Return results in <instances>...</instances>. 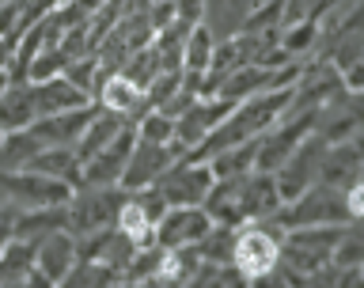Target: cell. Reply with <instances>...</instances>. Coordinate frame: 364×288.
Listing matches in <instances>:
<instances>
[{
    "mask_svg": "<svg viewBox=\"0 0 364 288\" xmlns=\"http://www.w3.org/2000/svg\"><path fill=\"white\" fill-rule=\"evenodd\" d=\"M281 190H277V178L269 171H247V175H235V178H216L209 198H205V209L216 224H228V228H243V224H262V220H273L281 209Z\"/></svg>",
    "mask_w": 364,
    "mask_h": 288,
    "instance_id": "obj_1",
    "label": "cell"
},
{
    "mask_svg": "<svg viewBox=\"0 0 364 288\" xmlns=\"http://www.w3.org/2000/svg\"><path fill=\"white\" fill-rule=\"evenodd\" d=\"M346 224H304L281 232V270L289 281L318 277L323 270L334 266V247Z\"/></svg>",
    "mask_w": 364,
    "mask_h": 288,
    "instance_id": "obj_2",
    "label": "cell"
},
{
    "mask_svg": "<svg viewBox=\"0 0 364 288\" xmlns=\"http://www.w3.org/2000/svg\"><path fill=\"white\" fill-rule=\"evenodd\" d=\"M277 228H304V224H353L349 209H346V190L334 186V182H311L300 198L284 201L277 216H273Z\"/></svg>",
    "mask_w": 364,
    "mask_h": 288,
    "instance_id": "obj_3",
    "label": "cell"
},
{
    "mask_svg": "<svg viewBox=\"0 0 364 288\" xmlns=\"http://www.w3.org/2000/svg\"><path fill=\"white\" fill-rule=\"evenodd\" d=\"M122 198H125V186H76L73 198L65 201V232L84 239L91 232L114 228Z\"/></svg>",
    "mask_w": 364,
    "mask_h": 288,
    "instance_id": "obj_4",
    "label": "cell"
},
{
    "mask_svg": "<svg viewBox=\"0 0 364 288\" xmlns=\"http://www.w3.org/2000/svg\"><path fill=\"white\" fill-rule=\"evenodd\" d=\"M232 266L243 281H262L281 266V232L262 220L235 228V247H232Z\"/></svg>",
    "mask_w": 364,
    "mask_h": 288,
    "instance_id": "obj_5",
    "label": "cell"
},
{
    "mask_svg": "<svg viewBox=\"0 0 364 288\" xmlns=\"http://www.w3.org/2000/svg\"><path fill=\"white\" fill-rule=\"evenodd\" d=\"M326 148H330V141H326L323 133L311 129L300 144H296V152L284 159L277 171H273V178H277V190H281V201L300 198V193L311 186V182H318V175H323Z\"/></svg>",
    "mask_w": 364,
    "mask_h": 288,
    "instance_id": "obj_6",
    "label": "cell"
},
{
    "mask_svg": "<svg viewBox=\"0 0 364 288\" xmlns=\"http://www.w3.org/2000/svg\"><path fill=\"white\" fill-rule=\"evenodd\" d=\"M213 171L209 164H201V159H175L164 175H159L152 186L164 193L167 205H205V198H209L213 190Z\"/></svg>",
    "mask_w": 364,
    "mask_h": 288,
    "instance_id": "obj_7",
    "label": "cell"
},
{
    "mask_svg": "<svg viewBox=\"0 0 364 288\" xmlns=\"http://www.w3.org/2000/svg\"><path fill=\"white\" fill-rule=\"evenodd\" d=\"M216 220L209 216L205 205H167V213L156 220V243L164 250H182L193 247L209 235Z\"/></svg>",
    "mask_w": 364,
    "mask_h": 288,
    "instance_id": "obj_8",
    "label": "cell"
},
{
    "mask_svg": "<svg viewBox=\"0 0 364 288\" xmlns=\"http://www.w3.org/2000/svg\"><path fill=\"white\" fill-rule=\"evenodd\" d=\"M133 141H136V129L125 125L102 152L84 159V167H80V186H122V171H125L129 152H133Z\"/></svg>",
    "mask_w": 364,
    "mask_h": 288,
    "instance_id": "obj_9",
    "label": "cell"
},
{
    "mask_svg": "<svg viewBox=\"0 0 364 288\" xmlns=\"http://www.w3.org/2000/svg\"><path fill=\"white\" fill-rule=\"evenodd\" d=\"M175 159H182V152L175 144H152V141H141V137H136L133 152H129V159H125V171H122V186L125 190L152 186Z\"/></svg>",
    "mask_w": 364,
    "mask_h": 288,
    "instance_id": "obj_10",
    "label": "cell"
},
{
    "mask_svg": "<svg viewBox=\"0 0 364 288\" xmlns=\"http://www.w3.org/2000/svg\"><path fill=\"white\" fill-rule=\"evenodd\" d=\"M76 262H80L76 235L65 232V228H53V232H46L38 243H34V270L42 273L46 284L68 281V273H73Z\"/></svg>",
    "mask_w": 364,
    "mask_h": 288,
    "instance_id": "obj_11",
    "label": "cell"
},
{
    "mask_svg": "<svg viewBox=\"0 0 364 288\" xmlns=\"http://www.w3.org/2000/svg\"><path fill=\"white\" fill-rule=\"evenodd\" d=\"M99 107L95 102H87V107H73V110H61V114H46V118H34L27 129L34 133V141H38L42 148L46 144H68L76 148L80 133L87 129L91 114H95Z\"/></svg>",
    "mask_w": 364,
    "mask_h": 288,
    "instance_id": "obj_12",
    "label": "cell"
},
{
    "mask_svg": "<svg viewBox=\"0 0 364 288\" xmlns=\"http://www.w3.org/2000/svg\"><path fill=\"white\" fill-rule=\"evenodd\" d=\"M95 99H99L102 110L122 114L125 122H136L144 110H152V107H148V99H144V87L136 84V80H129L125 73H107V76H102L99 87H95Z\"/></svg>",
    "mask_w": 364,
    "mask_h": 288,
    "instance_id": "obj_13",
    "label": "cell"
},
{
    "mask_svg": "<svg viewBox=\"0 0 364 288\" xmlns=\"http://www.w3.org/2000/svg\"><path fill=\"white\" fill-rule=\"evenodd\" d=\"M31 102H34V118H46V114H61V110H73V107H87L91 95L80 91L65 73L57 76H46V80H31Z\"/></svg>",
    "mask_w": 364,
    "mask_h": 288,
    "instance_id": "obj_14",
    "label": "cell"
},
{
    "mask_svg": "<svg viewBox=\"0 0 364 288\" xmlns=\"http://www.w3.org/2000/svg\"><path fill=\"white\" fill-rule=\"evenodd\" d=\"M262 4H269V0H205L201 23L216 34V38H228V34H235L243 27V19Z\"/></svg>",
    "mask_w": 364,
    "mask_h": 288,
    "instance_id": "obj_15",
    "label": "cell"
},
{
    "mask_svg": "<svg viewBox=\"0 0 364 288\" xmlns=\"http://www.w3.org/2000/svg\"><path fill=\"white\" fill-rule=\"evenodd\" d=\"M125 125H133V122H125L122 114H114V110H95L91 114V122H87V129L80 133V141H76V156H80V164H84V159H91L95 152H102V148H107L114 137H118Z\"/></svg>",
    "mask_w": 364,
    "mask_h": 288,
    "instance_id": "obj_16",
    "label": "cell"
},
{
    "mask_svg": "<svg viewBox=\"0 0 364 288\" xmlns=\"http://www.w3.org/2000/svg\"><path fill=\"white\" fill-rule=\"evenodd\" d=\"M258 141H243V144H228L220 152H213L209 159H201V164H209L213 178H235V175H247V171H255L258 164Z\"/></svg>",
    "mask_w": 364,
    "mask_h": 288,
    "instance_id": "obj_17",
    "label": "cell"
},
{
    "mask_svg": "<svg viewBox=\"0 0 364 288\" xmlns=\"http://www.w3.org/2000/svg\"><path fill=\"white\" fill-rule=\"evenodd\" d=\"M31 122H34L31 87L11 80V84L4 87V95H0V129H4V133H16V129H27Z\"/></svg>",
    "mask_w": 364,
    "mask_h": 288,
    "instance_id": "obj_18",
    "label": "cell"
},
{
    "mask_svg": "<svg viewBox=\"0 0 364 288\" xmlns=\"http://www.w3.org/2000/svg\"><path fill=\"white\" fill-rule=\"evenodd\" d=\"M318 34H323V19H318V16H311V19L281 23V34H277V42L284 46V53H289L292 61H300L304 53H311V46L318 42Z\"/></svg>",
    "mask_w": 364,
    "mask_h": 288,
    "instance_id": "obj_19",
    "label": "cell"
},
{
    "mask_svg": "<svg viewBox=\"0 0 364 288\" xmlns=\"http://www.w3.org/2000/svg\"><path fill=\"white\" fill-rule=\"evenodd\" d=\"M213 46H216V34L205 23H193L186 31V42H182V68L186 73H205L213 61Z\"/></svg>",
    "mask_w": 364,
    "mask_h": 288,
    "instance_id": "obj_20",
    "label": "cell"
},
{
    "mask_svg": "<svg viewBox=\"0 0 364 288\" xmlns=\"http://www.w3.org/2000/svg\"><path fill=\"white\" fill-rule=\"evenodd\" d=\"M133 129H136V137L141 141H152V144H171L175 141V118L171 114H164V110H144L141 118L133 122Z\"/></svg>",
    "mask_w": 364,
    "mask_h": 288,
    "instance_id": "obj_21",
    "label": "cell"
},
{
    "mask_svg": "<svg viewBox=\"0 0 364 288\" xmlns=\"http://www.w3.org/2000/svg\"><path fill=\"white\" fill-rule=\"evenodd\" d=\"M346 209H349V220H364V164L349 175L346 186Z\"/></svg>",
    "mask_w": 364,
    "mask_h": 288,
    "instance_id": "obj_22",
    "label": "cell"
},
{
    "mask_svg": "<svg viewBox=\"0 0 364 288\" xmlns=\"http://www.w3.org/2000/svg\"><path fill=\"white\" fill-rule=\"evenodd\" d=\"M16 42L19 38H0V68L11 73V61H16Z\"/></svg>",
    "mask_w": 364,
    "mask_h": 288,
    "instance_id": "obj_23",
    "label": "cell"
},
{
    "mask_svg": "<svg viewBox=\"0 0 364 288\" xmlns=\"http://www.w3.org/2000/svg\"><path fill=\"white\" fill-rule=\"evenodd\" d=\"M8 84H11V73H8V68H0V95H4Z\"/></svg>",
    "mask_w": 364,
    "mask_h": 288,
    "instance_id": "obj_24",
    "label": "cell"
},
{
    "mask_svg": "<svg viewBox=\"0 0 364 288\" xmlns=\"http://www.w3.org/2000/svg\"><path fill=\"white\" fill-rule=\"evenodd\" d=\"M0 141H4V129H0Z\"/></svg>",
    "mask_w": 364,
    "mask_h": 288,
    "instance_id": "obj_25",
    "label": "cell"
}]
</instances>
